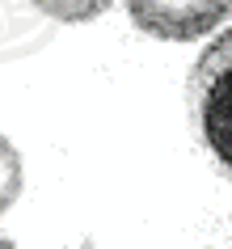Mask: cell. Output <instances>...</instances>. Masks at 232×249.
I'll list each match as a JSON object with an SVG mask.
<instances>
[{
	"label": "cell",
	"instance_id": "obj_1",
	"mask_svg": "<svg viewBox=\"0 0 232 249\" xmlns=\"http://www.w3.org/2000/svg\"><path fill=\"white\" fill-rule=\"evenodd\" d=\"M190 114L211 157L232 173V30H224L194 64Z\"/></svg>",
	"mask_w": 232,
	"mask_h": 249
},
{
	"label": "cell",
	"instance_id": "obj_2",
	"mask_svg": "<svg viewBox=\"0 0 232 249\" xmlns=\"http://www.w3.org/2000/svg\"><path fill=\"white\" fill-rule=\"evenodd\" d=\"M131 21L165 42H190L232 17V0H127Z\"/></svg>",
	"mask_w": 232,
	"mask_h": 249
},
{
	"label": "cell",
	"instance_id": "obj_3",
	"mask_svg": "<svg viewBox=\"0 0 232 249\" xmlns=\"http://www.w3.org/2000/svg\"><path fill=\"white\" fill-rule=\"evenodd\" d=\"M21 195V152L0 135V215L17 203Z\"/></svg>",
	"mask_w": 232,
	"mask_h": 249
},
{
	"label": "cell",
	"instance_id": "obj_4",
	"mask_svg": "<svg viewBox=\"0 0 232 249\" xmlns=\"http://www.w3.org/2000/svg\"><path fill=\"white\" fill-rule=\"evenodd\" d=\"M34 4L55 21H93L110 9V0H34Z\"/></svg>",
	"mask_w": 232,
	"mask_h": 249
},
{
	"label": "cell",
	"instance_id": "obj_5",
	"mask_svg": "<svg viewBox=\"0 0 232 249\" xmlns=\"http://www.w3.org/2000/svg\"><path fill=\"white\" fill-rule=\"evenodd\" d=\"M0 249H17V245H13V241H0Z\"/></svg>",
	"mask_w": 232,
	"mask_h": 249
}]
</instances>
